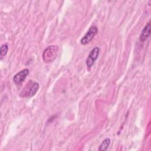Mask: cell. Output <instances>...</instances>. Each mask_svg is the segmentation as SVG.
<instances>
[{"mask_svg": "<svg viewBox=\"0 0 151 151\" xmlns=\"http://www.w3.org/2000/svg\"><path fill=\"white\" fill-rule=\"evenodd\" d=\"M39 88V84L37 82L29 80L20 93V96L23 97H31L34 96Z\"/></svg>", "mask_w": 151, "mask_h": 151, "instance_id": "7a4b0ae2", "label": "cell"}, {"mask_svg": "<svg viewBox=\"0 0 151 151\" xmlns=\"http://www.w3.org/2000/svg\"><path fill=\"white\" fill-rule=\"evenodd\" d=\"M150 21H149L145 27L142 29L139 37L140 41L141 42L145 41L150 36Z\"/></svg>", "mask_w": 151, "mask_h": 151, "instance_id": "8992f818", "label": "cell"}, {"mask_svg": "<svg viewBox=\"0 0 151 151\" xmlns=\"http://www.w3.org/2000/svg\"><path fill=\"white\" fill-rule=\"evenodd\" d=\"M100 52V48L97 47L93 48L90 52L88 57L86 59V65L88 68H91L94 64L95 61L98 58Z\"/></svg>", "mask_w": 151, "mask_h": 151, "instance_id": "277c9868", "label": "cell"}, {"mask_svg": "<svg viewBox=\"0 0 151 151\" xmlns=\"http://www.w3.org/2000/svg\"><path fill=\"white\" fill-rule=\"evenodd\" d=\"M110 139L109 138H106L105 139L102 143L100 144V145L99 146V150L100 151H105L107 149L108 147L109 146L110 144Z\"/></svg>", "mask_w": 151, "mask_h": 151, "instance_id": "52a82bcc", "label": "cell"}, {"mask_svg": "<svg viewBox=\"0 0 151 151\" xmlns=\"http://www.w3.org/2000/svg\"><path fill=\"white\" fill-rule=\"evenodd\" d=\"M8 50V47L7 44H3L0 48V55L1 56H4L6 54Z\"/></svg>", "mask_w": 151, "mask_h": 151, "instance_id": "ba28073f", "label": "cell"}, {"mask_svg": "<svg viewBox=\"0 0 151 151\" xmlns=\"http://www.w3.org/2000/svg\"><path fill=\"white\" fill-rule=\"evenodd\" d=\"M58 51L59 48L56 45H52L47 47L42 54V58L44 63H51L53 62L56 58Z\"/></svg>", "mask_w": 151, "mask_h": 151, "instance_id": "6da1fadb", "label": "cell"}, {"mask_svg": "<svg viewBox=\"0 0 151 151\" xmlns=\"http://www.w3.org/2000/svg\"><path fill=\"white\" fill-rule=\"evenodd\" d=\"M29 73V70L27 68H25L20 71L19 72L17 73L13 78V80L14 83L17 85L21 84L25 80V78L27 77Z\"/></svg>", "mask_w": 151, "mask_h": 151, "instance_id": "5b68a950", "label": "cell"}, {"mask_svg": "<svg viewBox=\"0 0 151 151\" xmlns=\"http://www.w3.org/2000/svg\"><path fill=\"white\" fill-rule=\"evenodd\" d=\"M98 31V28L96 26L92 25L90 27L89 29L86 34V35L81 38L80 42L83 45H86L88 44L96 35Z\"/></svg>", "mask_w": 151, "mask_h": 151, "instance_id": "3957f363", "label": "cell"}]
</instances>
